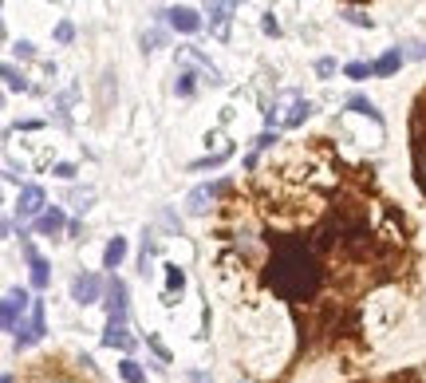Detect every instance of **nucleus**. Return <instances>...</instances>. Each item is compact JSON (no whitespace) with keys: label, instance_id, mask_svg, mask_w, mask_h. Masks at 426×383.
Segmentation results:
<instances>
[{"label":"nucleus","instance_id":"obj_1","mask_svg":"<svg viewBox=\"0 0 426 383\" xmlns=\"http://www.w3.org/2000/svg\"><path fill=\"white\" fill-rule=\"evenodd\" d=\"M264 281H269L273 292H281V297H289V300H308L320 289V281H324V269H320V261L312 257L308 245L281 241L273 253V265L264 272Z\"/></svg>","mask_w":426,"mask_h":383},{"label":"nucleus","instance_id":"obj_2","mask_svg":"<svg viewBox=\"0 0 426 383\" xmlns=\"http://www.w3.org/2000/svg\"><path fill=\"white\" fill-rule=\"evenodd\" d=\"M308 115H312V103H308L304 95H296V91H284L281 99H276V107H269V131H276V127H300Z\"/></svg>","mask_w":426,"mask_h":383},{"label":"nucleus","instance_id":"obj_3","mask_svg":"<svg viewBox=\"0 0 426 383\" xmlns=\"http://www.w3.org/2000/svg\"><path fill=\"white\" fill-rule=\"evenodd\" d=\"M24 312H32L28 292L24 289H9V292H4V308H0V328L16 336L20 332V316H24Z\"/></svg>","mask_w":426,"mask_h":383},{"label":"nucleus","instance_id":"obj_4","mask_svg":"<svg viewBox=\"0 0 426 383\" xmlns=\"http://www.w3.org/2000/svg\"><path fill=\"white\" fill-rule=\"evenodd\" d=\"M103 297H107V285L95 272H79L76 281H71V300L76 305H99Z\"/></svg>","mask_w":426,"mask_h":383},{"label":"nucleus","instance_id":"obj_5","mask_svg":"<svg viewBox=\"0 0 426 383\" xmlns=\"http://www.w3.org/2000/svg\"><path fill=\"white\" fill-rule=\"evenodd\" d=\"M107 312H111V324H130V292L119 277L107 285Z\"/></svg>","mask_w":426,"mask_h":383},{"label":"nucleus","instance_id":"obj_6","mask_svg":"<svg viewBox=\"0 0 426 383\" xmlns=\"http://www.w3.org/2000/svg\"><path fill=\"white\" fill-rule=\"evenodd\" d=\"M43 332H48V324H43V305H40V300H32L28 324L16 332V352H20V348H32V344H40V340H43Z\"/></svg>","mask_w":426,"mask_h":383},{"label":"nucleus","instance_id":"obj_7","mask_svg":"<svg viewBox=\"0 0 426 383\" xmlns=\"http://www.w3.org/2000/svg\"><path fill=\"white\" fill-rule=\"evenodd\" d=\"M43 210H48V194H43V186H36V182L20 186V198H16V213H20V218H40Z\"/></svg>","mask_w":426,"mask_h":383},{"label":"nucleus","instance_id":"obj_8","mask_svg":"<svg viewBox=\"0 0 426 383\" xmlns=\"http://www.w3.org/2000/svg\"><path fill=\"white\" fill-rule=\"evenodd\" d=\"M205 16H209V28L217 40H229V16H233L229 0H205Z\"/></svg>","mask_w":426,"mask_h":383},{"label":"nucleus","instance_id":"obj_9","mask_svg":"<svg viewBox=\"0 0 426 383\" xmlns=\"http://www.w3.org/2000/svg\"><path fill=\"white\" fill-rule=\"evenodd\" d=\"M68 225H71V222L63 218V210H60V205H48V210H43L40 218H36V225H32V230L40 233V238H60V233L68 230Z\"/></svg>","mask_w":426,"mask_h":383},{"label":"nucleus","instance_id":"obj_10","mask_svg":"<svg viewBox=\"0 0 426 383\" xmlns=\"http://www.w3.org/2000/svg\"><path fill=\"white\" fill-rule=\"evenodd\" d=\"M24 257H28V272H32V289H48V281H51L48 257H40L32 245H24Z\"/></svg>","mask_w":426,"mask_h":383},{"label":"nucleus","instance_id":"obj_11","mask_svg":"<svg viewBox=\"0 0 426 383\" xmlns=\"http://www.w3.org/2000/svg\"><path fill=\"white\" fill-rule=\"evenodd\" d=\"M103 348H119V352H135L138 340L127 332V324H107V332H103Z\"/></svg>","mask_w":426,"mask_h":383},{"label":"nucleus","instance_id":"obj_12","mask_svg":"<svg viewBox=\"0 0 426 383\" xmlns=\"http://www.w3.org/2000/svg\"><path fill=\"white\" fill-rule=\"evenodd\" d=\"M222 190H229V182H217V186H197L194 194L186 198V210L189 213H205L213 205V194H222Z\"/></svg>","mask_w":426,"mask_h":383},{"label":"nucleus","instance_id":"obj_13","mask_svg":"<svg viewBox=\"0 0 426 383\" xmlns=\"http://www.w3.org/2000/svg\"><path fill=\"white\" fill-rule=\"evenodd\" d=\"M170 24L178 28L182 36H194L197 28H202V16H197L194 9H182V4H178V9H170Z\"/></svg>","mask_w":426,"mask_h":383},{"label":"nucleus","instance_id":"obj_14","mask_svg":"<svg viewBox=\"0 0 426 383\" xmlns=\"http://www.w3.org/2000/svg\"><path fill=\"white\" fill-rule=\"evenodd\" d=\"M123 261H127V238L115 233V238L107 241V249H103V265H107V269H119Z\"/></svg>","mask_w":426,"mask_h":383},{"label":"nucleus","instance_id":"obj_15","mask_svg":"<svg viewBox=\"0 0 426 383\" xmlns=\"http://www.w3.org/2000/svg\"><path fill=\"white\" fill-rule=\"evenodd\" d=\"M182 285H186V272H182L178 265H166V292H162L166 305H174V300L182 297Z\"/></svg>","mask_w":426,"mask_h":383},{"label":"nucleus","instance_id":"obj_16","mask_svg":"<svg viewBox=\"0 0 426 383\" xmlns=\"http://www.w3.org/2000/svg\"><path fill=\"white\" fill-rule=\"evenodd\" d=\"M194 71H197V68H182V76H178V95H182V99L197 91V76H194ZM202 71L213 79V83H222V76H217V71H209V68H202Z\"/></svg>","mask_w":426,"mask_h":383},{"label":"nucleus","instance_id":"obj_17","mask_svg":"<svg viewBox=\"0 0 426 383\" xmlns=\"http://www.w3.org/2000/svg\"><path fill=\"white\" fill-rule=\"evenodd\" d=\"M399 68H402V51H399V48L383 51V56H379V60H375V76H379V79L395 76V71H399Z\"/></svg>","mask_w":426,"mask_h":383},{"label":"nucleus","instance_id":"obj_18","mask_svg":"<svg viewBox=\"0 0 426 383\" xmlns=\"http://www.w3.org/2000/svg\"><path fill=\"white\" fill-rule=\"evenodd\" d=\"M348 111L351 115H367L371 123H383V115H379V107H371V103L363 99V95H348Z\"/></svg>","mask_w":426,"mask_h":383},{"label":"nucleus","instance_id":"obj_19","mask_svg":"<svg viewBox=\"0 0 426 383\" xmlns=\"http://www.w3.org/2000/svg\"><path fill=\"white\" fill-rule=\"evenodd\" d=\"M225 158H229V146H222V150H217V154H205V158L189 162V170H213V166H222Z\"/></svg>","mask_w":426,"mask_h":383},{"label":"nucleus","instance_id":"obj_20","mask_svg":"<svg viewBox=\"0 0 426 383\" xmlns=\"http://www.w3.org/2000/svg\"><path fill=\"white\" fill-rule=\"evenodd\" d=\"M343 76H348V79H371V76H375V63L351 60V63H348V68H343Z\"/></svg>","mask_w":426,"mask_h":383},{"label":"nucleus","instance_id":"obj_21","mask_svg":"<svg viewBox=\"0 0 426 383\" xmlns=\"http://www.w3.org/2000/svg\"><path fill=\"white\" fill-rule=\"evenodd\" d=\"M119 375H123L127 383H146V372L135 364V359H123V364H119Z\"/></svg>","mask_w":426,"mask_h":383},{"label":"nucleus","instance_id":"obj_22","mask_svg":"<svg viewBox=\"0 0 426 383\" xmlns=\"http://www.w3.org/2000/svg\"><path fill=\"white\" fill-rule=\"evenodd\" d=\"M0 71H4V83H9V91H28V79L20 76L16 68H9V63H4Z\"/></svg>","mask_w":426,"mask_h":383},{"label":"nucleus","instance_id":"obj_23","mask_svg":"<svg viewBox=\"0 0 426 383\" xmlns=\"http://www.w3.org/2000/svg\"><path fill=\"white\" fill-rule=\"evenodd\" d=\"M166 44H170L166 32H146L142 36V51H158V48H166Z\"/></svg>","mask_w":426,"mask_h":383},{"label":"nucleus","instance_id":"obj_24","mask_svg":"<svg viewBox=\"0 0 426 383\" xmlns=\"http://www.w3.org/2000/svg\"><path fill=\"white\" fill-rule=\"evenodd\" d=\"M312 68H316V76H320V79H332V76H336V68H340V63H336L332 56H320V60H316Z\"/></svg>","mask_w":426,"mask_h":383},{"label":"nucleus","instance_id":"obj_25","mask_svg":"<svg viewBox=\"0 0 426 383\" xmlns=\"http://www.w3.org/2000/svg\"><path fill=\"white\" fill-rule=\"evenodd\" d=\"M343 20L355 24V28H375V20L367 16V12H355V9H343Z\"/></svg>","mask_w":426,"mask_h":383},{"label":"nucleus","instance_id":"obj_26","mask_svg":"<svg viewBox=\"0 0 426 383\" xmlns=\"http://www.w3.org/2000/svg\"><path fill=\"white\" fill-rule=\"evenodd\" d=\"M71 205H76L79 213H87L95 205V194H91V190H76V194H71Z\"/></svg>","mask_w":426,"mask_h":383},{"label":"nucleus","instance_id":"obj_27","mask_svg":"<svg viewBox=\"0 0 426 383\" xmlns=\"http://www.w3.org/2000/svg\"><path fill=\"white\" fill-rule=\"evenodd\" d=\"M71 40H76V24L60 20V24H56V44H71Z\"/></svg>","mask_w":426,"mask_h":383},{"label":"nucleus","instance_id":"obj_28","mask_svg":"<svg viewBox=\"0 0 426 383\" xmlns=\"http://www.w3.org/2000/svg\"><path fill=\"white\" fill-rule=\"evenodd\" d=\"M261 28H264V36H273V40L281 36V20H276L273 12H264V16H261Z\"/></svg>","mask_w":426,"mask_h":383},{"label":"nucleus","instance_id":"obj_29","mask_svg":"<svg viewBox=\"0 0 426 383\" xmlns=\"http://www.w3.org/2000/svg\"><path fill=\"white\" fill-rule=\"evenodd\" d=\"M51 174H56V178H76V162H56Z\"/></svg>","mask_w":426,"mask_h":383},{"label":"nucleus","instance_id":"obj_30","mask_svg":"<svg viewBox=\"0 0 426 383\" xmlns=\"http://www.w3.org/2000/svg\"><path fill=\"white\" fill-rule=\"evenodd\" d=\"M146 344H150V352H154L158 359H170V352H166V344L158 340V336H146Z\"/></svg>","mask_w":426,"mask_h":383},{"label":"nucleus","instance_id":"obj_31","mask_svg":"<svg viewBox=\"0 0 426 383\" xmlns=\"http://www.w3.org/2000/svg\"><path fill=\"white\" fill-rule=\"evenodd\" d=\"M16 56H20V60H32V56H36V48H32L28 40H20V44H16Z\"/></svg>","mask_w":426,"mask_h":383},{"label":"nucleus","instance_id":"obj_32","mask_svg":"<svg viewBox=\"0 0 426 383\" xmlns=\"http://www.w3.org/2000/svg\"><path fill=\"white\" fill-rule=\"evenodd\" d=\"M43 123L40 119H24V123H16V127H9V131H40Z\"/></svg>","mask_w":426,"mask_h":383},{"label":"nucleus","instance_id":"obj_33","mask_svg":"<svg viewBox=\"0 0 426 383\" xmlns=\"http://www.w3.org/2000/svg\"><path fill=\"white\" fill-rule=\"evenodd\" d=\"M407 56H415V60H426V44H407Z\"/></svg>","mask_w":426,"mask_h":383},{"label":"nucleus","instance_id":"obj_34","mask_svg":"<svg viewBox=\"0 0 426 383\" xmlns=\"http://www.w3.org/2000/svg\"><path fill=\"white\" fill-rule=\"evenodd\" d=\"M189 383H213V379L205 372H189Z\"/></svg>","mask_w":426,"mask_h":383},{"label":"nucleus","instance_id":"obj_35","mask_svg":"<svg viewBox=\"0 0 426 383\" xmlns=\"http://www.w3.org/2000/svg\"><path fill=\"white\" fill-rule=\"evenodd\" d=\"M0 383H16V375H9V372H4V375H0Z\"/></svg>","mask_w":426,"mask_h":383},{"label":"nucleus","instance_id":"obj_36","mask_svg":"<svg viewBox=\"0 0 426 383\" xmlns=\"http://www.w3.org/2000/svg\"><path fill=\"white\" fill-rule=\"evenodd\" d=\"M418 182H422V194H426V170H418Z\"/></svg>","mask_w":426,"mask_h":383}]
</instances>
